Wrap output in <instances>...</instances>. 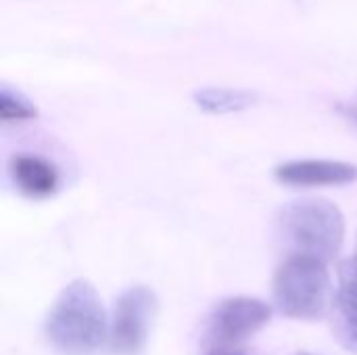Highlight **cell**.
Returning <instances> with one entry per match:
<instances>
[{
	"instance_id": "cell-1",
	"label": "cell",
	"mask_w": 357,
	"mask_h": 355,
	"mask_svg": "<svg viewBox=\"0 0 357 355\" xmlns=\"http://www.w3.org/2000/svg\"><path fill=\"white\" fill-rule=\"evenodd\" d=\"M107 312L88 280L69 282L46 316V337L63 355H92L109 341Z\"/></svg>"
},
{
	"instance_id": "cell-2",
	"label": "cell",
	"mask_w": 357,
	"mask_h": 355,
	"mask_svg": "<svg viewBox=\"0 0 357 355\" xmlns=\"http://www.w3.org/2000/svg\"><path fill=\"white\" fill-rule=\"evenodd\" d=\"M276 232L287 257L333 262L345 241V218L326 199H299L278 213Z\"/></svg>"
},
{
	"instance_id": "cell-3",
	"label": "cell",
	"mask_w": 357,
	"mask_h": 355,
	"mask_svg": "<svg viewBox=\"0 0 357 355\" xmlns=\"http://www.w3.org/2000/svg\"><path fill=\"white\" fill-rule=\"evenodd\" d=\"M328 264L312 257H284L274 276L276 308L295 320H320L331 316L335 293Z\"/></svg>"
},
{
	"instance_id": "cell-4",
	"label": "cell",
	"mask_w": 357,
	"mask_h": 355,
	"mask_svg": "<svg viewBox=\"0 0 357 355\" xmlns=\"http://www.w3.org/2000/svg\"><path fill=\"white\" fill-rule=\"evenodd\" d=\"M272 316V308L255 297H230L220 301L207 316L203 343L213 354H228L230 347L243 343L261 331Z\"/></svg>"
},
{
	"instance_id": "cell-5",
	"label": "cell",
	"mask_w": 357,
	"mask_h": 355,
	"mask_svg": "<svg viewBox=\"0 0 357 355\" xmlns=\"http://www.w3.org/2000/svg\"><path fill=\"white\" fill-rule=\"evenodd\" d=\"M157 297L146 287H132L119 295L109 324V347L115 355H138L149 341L157 316Z\"/></svg>"
},
{
	"instance_id": "cell-6",
	"label": "cell",
	"mask_w": 357,
	"mask_h": 355,
	"mask_svg": "<svg viewBox=\"0 0 357 355\" xmlns=\"http://www.w3.org/2000/svg\"><path fill=\"white\" fill-rule=\"evenodd\" d=\"M337 278L339 285L331 312V328L341 347L357 354V255L341 262Z\"/></svg>"
},
{
	"instance_id": "cell-7",
	"label": "cell",
	"mask_w": 357,
	"mask_h": 355,
	"mask_svg": "<svg viewBox=\"0 0 357 355\" xmlns=\"http://www.w3.org/2000/svg\"><path fill=\"white\" fill-rule=\"evenodd\" d=\"M276 178L291 186H343L357 182V165L328 159H301L278 165Z\"/></svg>"
},
{
	"instance_id": "cell-8",
	"label": "cell",
	"mask_w": 357,
	"mask_h": 355,
	"mask_svg": "<svg viewBox=\"0 0 357 355\" xmlns=\"http://www.w3.org/2000/svg\"><path fill=\"white\" fill-rule=\"evenodd\" d=\"M17 188L29 199H46L59 190V172L52 163L36 155H19L10 163Z\"/></svg>"
},
{
	"instance_id": "cell-9",
	"label": "cell",
	"mask_w": 357,
	"mask_h": 355,
	"mask_svg": "<svg viewBox=\"0 0 357 355\" xmlns=\"http://www.w3.org/2000/svg\"><path fill=\"white\" fill-rule=\"evenodd\" d=\"M199 109L213 115H226V113H238L257 103V96L249 90H236V88H203L192 94Z\"/></svg>"
},
{
	"instance_id": "cell-10",
	"label": "cell",
	"mask_w": 357,
	"mask_h": 355,
	"mask_svg": "<svg viewBox=\"0 0 357 355\" xmlns=\"http://www.w3.org/2000/svg\"><path fill=\"white\" fill-rule=\"evenodd\" d=\"M0 117L4 121H19V119H33L38 117L36 105L17 90L8 86L0 88Z\"/></svg>"
},
{
	"instance_id": "cell-11",
	"label": "cell",
	"mask_w": 357,
	"mask_h": 355,
	"mask_svg": "<svg viewBox=\"0 0 357 355\" xmlns=\"http://www.w3.org/2000/svg\"><path fill=\"white\" fill-rule=\"evenodd\" d=\"M345 113H347V117H349L351 121H356V123H357V105H351V107H347V111H345Z\"/></svg>"
},
{
	"instance_id": "cell-12",
	"label": "cell",
	"mask_w": 357,
	"mask_h": 355,
	"mask_svg": "<svg viewBox=\"0 0 357 355\" xmlns=\"http://www.w3.org/2000/svg\"><path fill=\"white\" fill-rule=\"evenodd\" d=\"M295 355H312V354H305V352H299V354H295Z\"/></svg>"
},
{
	"instance_id": "cell-13",
	"label": "cell",
	"mask_w": 357,
	"mask_h": 355,
	"mask_svg": "<svg viewBox=\"0 0 357 355\" xmlns=\"http://www.w3.org/2000/svg\"><path fill=\"white\" fill-rule=\"evenodd\" d=\"M356 255H357V249H356Z\"/></svg>"
}]
</instances>
